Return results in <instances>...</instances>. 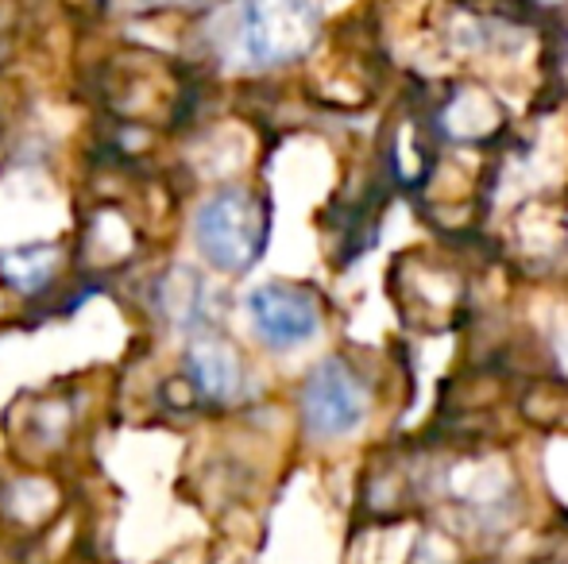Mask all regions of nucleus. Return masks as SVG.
Returning a JSON list of instances; mask_svg holds the SVG:
<instances>
[{
	"label": "nucleus",
	"mask_w": 568,
	"mask_h": 564,
	"mask_svg": "<svg viewBox=\"0 0 568 564\" xmlns=\"http://www.w3.org/2000/svg\"><path fill=\"white\" fill-rule=\"evenodd\" d=\"M314 39V0H229L213 28V51L236 70H271L306 54Z\"/></svg>",
	"instance_id": "obj_1"
},
{
	"label": "nucleus",
	"mask_w": 568,
	"mask_h": 564,
	"mask_svg": "<svg viewBox=\"0 0 568 564\" xmlns=\"http://www.w3.org/2000/svg\"><path fill=\"white\" fill-rule=\"evenodd\" d=\"M271 240V209L255 189L221 186L194 209V248L213 271L247 275Z\"/></svg>",
	"instance_id": "obj_2"
},
{
	"label": "nucleus",
	"mask_w": 568,
	"mask_h": 564,
	"mask_svg": "<svg viewBox=\"0 0 568 564\" xmlns=\"http://www.w3.org/2000/svg\"><path fill=\"white\" fill-rule=\"evenodd\" d=\"M247 325L271 352H294L310 345L322 329V306L306 286L294 283H260L244 298Z\"/></svg>",
	"instance_id": "obj_3"
},
{
	"label": "nucleus",
	"mask_w": 568,
	"mask_h": 564,
	"mask_svg": "<svg viewBox=\"0 0 568 564\" xmlns=\"http://www.w3.org/2000/svg\"><path fill=\"white\" fill-rule=\"evenodd\" d=\"M367 418V387L344 360H325L302 387V422L314 437H348Z\"/></svg>",
	"instance_id": "obj_4"
},
{
	"label": "nucleus",
	"mask_w": 568,
	"mask_h": 564,
	"mask_svg": "<svg viewBox=\"0 0 568 564\" xmlns=\"http://www.w3.org/2000/svg\"><path fill=\"white\" fill-rule=\"evenodd\" d=\"M186 376L213 402H232L244 391V363L217 332H194L186 345Z\"/></svg>",
	"instance_id": "obj_5"
},
{
	"label": "nucleus",
	"mask_w": 568,
	"mask_h": 564,
	"mask_svg": "<svg viewBox=\"0 0 568 564\" xmlns=\"http://www.w3.org/2000/svg\"><path fill=\"white\" fill-rule=\"evenodd\" d=\"M210 286L197 271L190 267H171L166 275H159L155 283V306L163 314V321L171 329H182V332H205V321H210Z\"/></svg>",
	"instance_id": "obj_6"
},
{
	"label": "nucleus",
	"mask_w": 568,
	"mask_h": 564,
	"mask_svg": "<svg viewBox=\"0 0 568 564\" xmlns=\"http://www.w3.org/2000/svg\"><path fill=\"white\" fill-rule=\"evenodd\" d=\"M62 248L54 244H23V248L0 252V283L12 286L23 298H36L59 279Z\"/></svg>",
	"instance_id": "obj_7"
}]
</instances>
